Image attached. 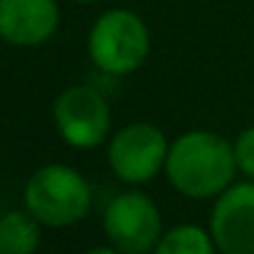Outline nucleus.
<instances>
[{
    "instance_id": "1",
    "label": "nucleus",
    "mask_w": 254,
    "mask_h": 254,
    "mask_svg": "<svg viewBox=\"0 0 254 254\" xmlns=\"http://www.w3.org/2000/svg\"><path fill=\"white\" fill-rule=\"evenodd\" d=\"M237 170L232 143L215 131L195 128L170 143L166 175L170 185L185 197H217L235 183Z\"/></svg>"
},
{
    "instance_id": "2",
    "label": "nucleus",
    "mask_w": 254,
    "mask_h": 254,
    "mask_svg": "<svg viewBox=\"0 0 254 254\" xmlns=\"http://www.w3.org/2000/svg\"><path fill=\"white\" fill-rule=\"evenodd\" d=\"M86 52L91 64L111 77H126L143 67L151 52V32L143 17L126 7L101 12L89 35Z\"/></svg>"
},
{
    "instance_id": "3",
    "label": "nucleus",
    "mask_w": 254,
    "mask_h": 254,
    "mask_svg": "<svg viewBox=\"0 0 254 254\" xmlns=\"http://www.w3.org/2000/svg\"><path fill=\"white\" fill-rule=\"evenodd\" d=\"M25 210L45 227H69L84 220L91 210L89 180L72 166L47 163L37 168L25 185Z\"/></svg>"
},
{
    "instance_id": "4",
    "label": "nucleus",
    "mask_w": 254,
    "mask_h": 254,
    "mask_svg": "<svg viewBox=\"0 0 254 254\" xmlns=\"http://www.w3.org/2000/svg\"><path fill=\"white\" fill-rule=\"evenodd\" d=\"M168 151V138L156 124L133 121L111 136L106 146V161L119 180L141 185L166 170Z\"/></svg>"
},
{
    "instance_id": "5",
    "label": "nucleus",
    "mask_w": 254,
    "mask_h": 254,
    "mask_svg": "<svg viewBox=\"0 0 254 254\" xmlns=\"http://www.w3.org/2000/svg\"><path fill=\"white\" fill-rule=\"evenodd\" d=\"M52 119L60 138L72 148H96L111 131V109L94 86L74 84L57 94Z\"/></svg>"
},
{
    "instance_id": "6",
    "label": "nucleus",
    "mask_w": 254,
    "mask_h": 254,
    "mask_svg": "<svg viewBox=\"0 0 254 254\" xmlns=\"http://www.w3.org/2000/svg\"><path fill=\"white\" fill-rule=\"evenodd\" d=\"M104 232L124 254H151L163 237L158 205L143 192H121L104 210Z\"/></svg>"
},
{
    "instance_id": "7",
    "label": "nucleus",
    "mask_w": 254,
    "mask_h": 254,
    "mask_svg": "<svg viewBox=\"0 0 254 254\" xmlns=\"http://www.w3.org/2000/svg\"><path fill=\"white\" fill-rule=\"evenodd\" d=\"M210 235L220 254H254V180L232 183L215 197Z\"/></svg>"
},
{
    "instance_id": "8",
    "label": "nucleus",
    "mask_w": 254,
    "mask_h": 254,
    "mask_svg": "<svg viewBox=\"0 0 254 254\" xmlns=\"http://www.w3.org/2000/svg\"><path fill=\"white\" fill-rule=\"evenodd\" d=\"M60 27L57 0H0V40L15 47L45 45Z\"/></svg>"
},
{
    "instance_id": "9",
    "label": "nucleus",
    "mask_w": 254,
    "mask_h": 254,
    "mask_svg": "<svg viewBox=\"0 0 254 254\" xmlns=\"http://www.w3.org/2000/svg\"><path fill=\"white\" fill-rule=\"evenodd\" d=\"M42 227L30 210L0 215V254H35L42 242Z\"/></svg>"
},
{
    "instance_id": "10",
    "label": "nucleus",
    "mask_w": 254,
    "mask_h": 254,
    "mask_svg": "<svg viewBox=\"0 0 254 254\" xmlns=\"http://www.w3.org/2000/svg\"><path fill=\"white\" fill-rule=\"evenodd\" d=\"M151 254H217V245L210 230L185 222L166 230Z\"/></svg>"
},
{
    "instance_id": "11",
    "label": "nucleus",
    "mask_w": 254,
    "mask_h": 254,
    "mask_svg": "<svg viewBox=\"0 0 254 254\" xmlns=\"http://www.w3.org/2000/svg\"><path fill=\"white\" fill-rule=\"evenodd\" d=\"M232 148H235L237 168L250 180H254V124L237 133V138L232 141Z\"/></svg>"
},
{
    "instance_id": "12",
    "label": "nucleus",
    "mask_w": 254,
    "mask_h": 254,
    "mask_svg": "<svg viewBox=\"0 0 254 254\" xmlns=\"http://www.w3.org/2000/svg\"><path fill=\"white\" fill-rule=\"evenodd\" d=\"M84 254H124V252H119L116 247H94V250H89Z\"/></svg>"
},
{
    "instance_id": "13",
    "label": "nucleus",
    "mask_w": 254,
    "mask_h": 254,
    "mask_svg": "<svg viewBox=\"0 0 254 254\" xmlns=\"http://www.w3.org/2000/svg\"><path fill=\"white\" fill-rule=\"evenodd\" d=\"M72 2H96V0H72Z\"/></svg>"
}]
</instances>
